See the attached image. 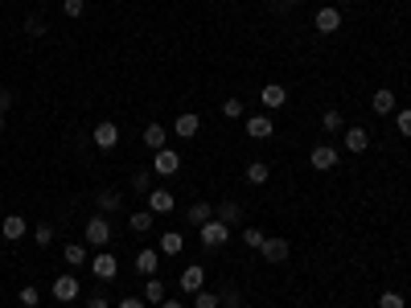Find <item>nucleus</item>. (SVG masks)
Segmentation results:
<instances>
[{"instance_id":"1","label":"nucleus","mask_w":411,"mask_h":308,"mask_svg":"<svg viewBox=\"0 0 411 308\" xmlns=\"http://www.w3.org/2000/svg\"><path fill=\"white\" fill-rule=\"evenodd\" d=\"M198 239H202V247H226L231 243V226L218 222V218H210V222L198 226Z\"/></svg>"},{"instance_id":"2","label":"nucleus","mask_w":411,"mask_h":308,"mask_svg":"<svg viewBox=\"0 0 411 308\" xmlns=\"http://www.w3.org/2000/svg\"><path fill=\"white\" fill-rule=\"evenodd\" d=\"M107 243H111V222H107V214H95V218L86 222V247L107 251Z\"/></svg>"},{"instance_id":"3","label":"nucleus","mask_w":411,"mask_h":308,"mask_svg":"<svg viewBox=\"0 0 411 308\" xmlns=\"http://www.w3.org/2000/svg\"><path fill=\"white\" fill-rule=\"evenodd\" d=\"M49 292H54V300H62V305H70V300H78V292H82V284H78V276H74V272H66V276H58V280L49 284Z\"/></svg>"},{"instance_id":"4","label":"nucleus","mask_w":411,"mask_h":308,"mask_svg":"<svg viewBox=\"0 0 411 308\" xmlns=\"http://www.w3.org/2000/svg\"><path fill=\"white\" fill-rule=\"evenodd\" d=\"M91 140H95V148H103V152H111V148L119 144V123H111V119H103V123H95V132H91Z\"/></svg>"},{"instance_id":"5","label":"nucleus","mask_w":411,"mask_h":308,"mask_svg":"<svg viewBox=\"0 0 411 308\" xmlns=\"http://www.w3.org/2000/svg\"><path fill=\"white\" fill-rule=\"evenodd\" d=\"M181 169V152H173L169 144L161 148V152H152V173H161V177H173Z\"/></svg>"},{"instance_id":"6","label":"nucleus","mask_w":411,"mask_h":308,"mask_svg":"<svg viewBox=\"0 0 411 308\" xmlns=\"http://www.w3.org/2000/svg\"><path fill=\"white\" fill-rule=\"evenodd\" d=\"M91 272H95V280H103V284H111L115 276H119V259L115 255H91Z\"/></svg>"},{"instance_id":"7","label":"nucleus","mask_w":411,"mask_h":308,"mask_svg":"<svg viewBox=\"0 0 411 308\" xmlns=\"http://www.w3.org/2000/svg\"><path fill=\"white\" fill-rule=\"evenodd\" d=\"M346 21H342V12L333 8V4H325V8H317V16H313V29L317 33H338Z\"/></svg>"},{"instance_id":"8","label":"nucleus","mask_w":411,"mask_h":308,"mask_svg":"<svg viewBox=\"0 0 411 308\" xmlns=\"http://www.w3.org/2000/svg\"><path fill=\"white\" fill-rule=\"evenodd\" d=\"M309 161H313V169L329 173V169H338V148H333V144H317V148L309 152Z\"/></svg>"},{"instance_id":"9","label":"nucleus","mask_w":411,"mask_h":308,"mask_svg":"<svg viewBox=\"0 0 411 308\" xmlns=\"http://www.w3.org/2000/svg\"><path fill=\"white\" fill-rule=\"evenodd\" d=\"M263 259L268 263H288V255H292V247H288V239H263Z\"/></svg>"},{"instance_id":"10","label":"nucleus","mask_w":411,"mask_h":308,"mask_svg":"<svg viewBox=\"0 0 411 308\" xmlns=\"http://www.w3.org/2000/svg\"><path fill=\"white\" fill-rule=\"evenodd\" d=\"M173 132H177V136H181V140H193V136H198V132H202V119H198V115H193V111H181V115H177V119H173Z\"/></svg>"},{"instance_id":"11","label":"nucleus","mask_w":411,"mask_h":308,"mask_svg":"<svg viewBox=\"0 0 411 308\" xmlns=\"http://www.w3.org/2000/svg\"><path fill=\"white\" fill-rule=\"evenodd\" d=\"M140 140H144V144H148V148H152V152H161V148H165V144H169V123H148V128H144V136H140Z\"/></svg>"},{"instance_id":"12","label":"nucleus","mask_w":411,"mask_h":308,"mask_svg":"<svg viewBox=\"0 0 411 308\" xmlns=\"http://www.w3.org/2000/svg\"><path fill=\"white\" fill-rule=\"evenodd\" d=\"M173 189H148V210L152 214H173Z\"/></svg>"},{"instance_id":"13","label":"nucleus","mask_w":411,"mask_h":308,"mask_svg":"<svg viewBox=\"0 0 411 308\" xmlns=\"http://www.w3.org/2000/svg\"><path fill=\"white\" fill-rule=\"evenodd\" d=\"M259 103H263V107H272V111H276V107H284V103H288V91H284V86H280V82H268V86H263V91H259Z\"/></svg>"},{"instance_id":"14","label":"nucleus","mask_w":411,"mask_h":308,"mask_svg":"<svg viewBox=\"0 0 411 308\" xmlns=\"http://www.w3.org/2000/svg\"><path fill=\"white\" fill-rule=\"evenodd\" d=\"M25 230H29V222H25L21 214H8V218L0 222V235H4L8 243H16V239H25Z\"/></svg>"},{"instance_id":"15","label":"nucleus","mask_w":411,"mask_h":308,"mask_svg":"<svg viewBox=\"0 0 411 308\" xmlns=\"http://www.w3.org/2000/svg\"><path fill=\"white\" fill-rule=\"evenodd\" d=\"M156 268H161V251H156V247H144V251L136 255V272H140V276H156Z\"/></svg>"},{"instance_id":"16","label":"nucleus","mask_w":411,"mask_h":308,"mask_svg":"<svg viewBox=\"0 0 411 308\" xmlns=\"http://www.w3.org/2000/svg\"><path fill=\"white\" fill-rule=\"evenodd\" d=\"M202 288H206V272H202L198 263H193V268H185V272H181V292H189V296H193V292H202Z\"/></svg>"},{"instance_id":"17","label":"nucleus","mask_w":411,"mask_h":308,"mask_svg":"<svg viewBox=\"0 0 411 308\" xmlns=\"http://www.w3.org/2000/svg\"><path fill=\"white\" fill-rule=\"evenodd\" d=\"M165 288H169V284H165V280H156V276H148V284H144V305H165V300H169V292H165Z\"/></svg>"},{"instance_id":"18","label":"nucleus","mask_w":411,"mask_h":308,"mask_svg":"<svg viewBox=\"0 0 411 308\" xmlns=\"http://www.w3.org/2000/svg\"><path fill=\"white\" fill-rule=\"evenodd\" d=\"M371 107H375V115H395V91H375L371 95Z\"/></svg>"},{"instance_id":"19","label":"nucleus","mask_w":411,"mask_h":308,"mask_svg":"<svg viewBox=\"0 0 411 308\" xmlns=\"http://www.w3.org/2000/svg\"><path fill=\"white\" fill-rule=\"evenodd\" d=\"M272 132H276V123H272L268 115H251V119H247V136H251V140H268Z\"/></svg>"},{"instance_id":"20","label":"nucleus","mask_w":411,"mask_h":308,"mask_svg":"<svg viewBox=\"0 0 411 308\" xmlns=\"http://www.w3.org/2000/svg\"><path fill=\"white\" fill-rule=\"evenodd\" d=\"M214 218H218V222H226V226H235V222L243 218V206L226 198V202H218V206H214Z\"/></svg>"},{"instance_id":"21","label":"nucleus","mask_w":411,"mask_h":308,"mask_svg":"<svg viewBox=\"0 0 411 308\" xmlns=\"http://www.w3.org/2000/svg\"><path fill=\"white\" fill-rule=\"evenodd\" d=\"M156 251H161V255H181V251H185V235H181V230H165Z\"/></svg>"},{"instance_id":"22","label":"nucleus","mask_w":411,"mask_h":308,"mask_svg":"<svg viewBox=\"0 0 411 308\" xmlns=\"http://www.w3.org/2000/svg\"><path fill=\"white\" fill-rule=\"evenodd\" d=\"M346 148L350 152H366L371 148V132L366 128H346Z\"/></svg>"},{"instance_id":"23","label":"nucleus","mask_w":411,"mask_h":308,"mask_svg":"<svg viewBox=\"0 0 411 308\" xmlns=\"http://www.w3.org/2000/svg\"><path fill=\"white\" fill-rule=\"evenodd\" d=\"M128 226H132V235H148V230L156 226V214H152V210H136V214L128 218Z\"/></svg>"},{"instance_id":"24","label":"nucleus","mask_w":411,"mask_h":308,"mask_svg":"<svg viewBox=\"0 0 411 308\" xmlns=\"http://www.w3.org/2000/svg\"><path fill=\"white\" fill-rule=\"evenodd\" d=\"M95 206H99V214L111 218V214L119 210V193H115V189H99V193H95Z\"/></svg>"},{"instance_id":"25","label":"nucleus","mask_w":411,"mask_h":308,"mask_svg":"<svg viewBox=\"0 0 411 308\" xmlns=\"http://www.w3.org/2000/svg\"><path fill=\"white\" fill-rule=\"evenodd\" d=\"M62 259H66V263H70L74 272H78L82 263H91V255H86V247H82V243H70V247L62 251Z\"/></svg>"},{"instance_id":"26","label":"nucleus","mask_w":411,"mask_h":308,"mask_svg":"<svg viewBox=\"0 0 411 308\" xmlns=\"http://www.w3.org/2000/svg\"><path fill=\"white\" fill-rule=\"evenodd\" d=\"M247 181H251V185H268V181H272V169H268L263 161H251V165H247Z\"/></svg>"},{"instance_id":"27","label":"nucleus","mask_w":411,"mask_h":308,"mask_svg":"<svg viewBox=\"0 0 411 308\" xmlns=\"http://www.w3.org/2000/svg\"><path fill=\"white\" fill-rule=\"evenodd\" d=\"M210 218H214V206H210V202H193V206H189V222H193V226H202V222H210Z\"/></svg>"},{"instance_id":"28","label":"nucleus","mask_w":411,"mask_h":308,"mask_svg":"<svg viewBox=\"0 0 411 308\" xmlns=\"http://www.w3.org/2000/svg\"><path fill=\"white\" fill-rule=\"evenodd\" d=\"M342 128H346V119H342L338 111H325V115H321V132H325V136H338Z\"/></svg>"},{"instance_id":"29","label":"nucleus","mask_w":411,"mask_h":308,"mask_svg":"<svg viewBox=\"0 0 411 308\" xmlns=\"http://www.w3.org/2000/svg\"><path fill=\"white\" fill-rule=\"evenodd\" d=\"M263 239H268V235H263L259 226H247V230H243V243H247L251 251H259V247H263Z\"/></svg>"},{"instance_id":"30","label":"nucleus","mask_w":411,"mask_h":308,"mask_svg":"<svg viewBox=\"0 0 411 308\" xmlns=\"http://www.w3.org/2000/svg\"><path fill=\"white\" fill-rule=\"evenodd\" d=\"M218 305H222V296H214V292H206V288L193 292V308H218Z\"/></svg>"},{"instance_id":"31","label":"nucleus","mask_w":411,"mask_h":308,"mask_svg":"<svg viewBox=\"0 0 411 308\" xmlns=\"http://www.w3.org/2000/svg\"><path fill=\"white\" fill-rule=\"evenodd\" d=\"M243 111H247V103H243V99H226V103H222V115H226V119H239Z\"/></svg>"},{"instance_id":"32","label":"nucleus","mask_w":411,"mask_h":308,"mask_svg":"<svg viewBox=\"0 0 411 308\" xmlns=\"http://www.w3.org/2000/svg\"><path fill=\"white\" fill-rule=\"evenodd\" d=\"M132 189H140V193H148V189H152V169H140V173L132 177Z\"/></svg>"},{"instance_id":"33","label":"nucleus","mask_w":411,"mask_h":308,"mask_svg":"<svg viewBox=\"0 0 411 308\" xmlns=\"http://www.w3.org/2000/svg\"><path fill=\"white\" fill-rule=\"evenodd\" d=\"M33 243H37V247H41V251H45V247H49V243H54V226H45V222H41V226H37V230H33Z\"/></svg>"},{"instance_id":"34","label":"nucleus","mask_w":411,"mask_h":308,"mask_svg":"<svg viewBox=\"0 0 411 308\" xmlns=\"http://www.w3.org/2000/svg\"><path fill=\"white\" fill-rule=\"evenodd\" d=\"M62 12H66L70 21H78V16L86 12V0H62Z\"/></svg>"},{"instance_id":"35","label":"nucleus","mask_w":411,"mask_h":308,"mask_svg":"<svg viewBox=\"0 0 411 308\" xmlns=\"http://www.w3.org/2000/svg\"><path fill=\"white\" fill-rule=\"evenodd\" d=\"M16 300H21L25 308H37V305H41V292H37V288H21V292H16Z\"/></svg>"},{"instance_id":"36","label":"nucleus","mask_w":411,"mask_h":308,"mask_svg":"<svg viewBox=\"0 0 411 308\" xmlns=\"http://www.w3.org/2000/svg\"><path fill=\"white\" fill-rule=\"evenodd\" d=\"M379 308H403V292H383V296H379Z\"/></svg>"},{"instance_id":"37","label":"nucleus","mask_w":411,"mask_h":308,"mask_svg":"<svg viewBox=\"0 0 411 308\" xmlns=\"http://www.w3.org/2000/svg\"><path fill=\"white\" fill-rule=\"evenodd\" d=\"M395 128H399L403 136H411V107H403V111H395Z\"/></svg>"},{"instance_id":"38","label":"nucleus","mask_w":411,"mask_h":308,"mask_svg":"<svg viewBox=\"0 0 411 308\" xmlns=\"http://www.w3.org/2000/svg\"><path fill=\"white\" fill-rule=\"evenodd\" d=\"M25 33H29V37H41V33H45V21H41V16H29V21H25Z\"/></svg>"},{"instance_id":"39","label":"nucleus","mask_w":411,"mask_h":308,"mask_svg":"<svg viewBox=\"0 0 411 308\" xmlns=\"http://www.w3.org/2000/svg\"><path fill=\"white\" fill-rule=\"evenodd\" d=\"M115 308H148V305H144L140 296H124V300H119V305H115Z\"/></svg>"},{"instance_id":"40","label":"nucleus","mask_w":411,"mask_h":308,"mask_svg":"<svg viewBox=\"0 0 411 308\" xmlns=\"http://www.w3.org/2000/svg\"><path fill=\"white\" fill-rule=\"evenodd\" d=\"M86 308H111V305H107V296H91V300H86Z\"/></svg>"},{"instance_id":"41","label":"nucleus","mask_w":411,"mask_h":308,"mask_svg":"<svg viewBox=\"0 0 411 308\" xmlns=\"http://www.w3.org/2000/svg\"><path fill=\"white\" fill-rule=\"evenodd\" d=\"M8 103H12V95H8V91H0V111H8Z\"/></svg>"},{"instance_id":"42","label":"nucleus","mask_w":411,"mask_h":308,"mask_svg":"<svg viewBox=\"0 0 411 308\" xmlns=\"http://www.w3.org/2000/svg\"><path fill=\"white\" fill-rule=\"evenodd\" d=\"M161 308H185V305H177V300H165V305H161Z\"/></svg>"},{"instance_id":"43","label":"nucleus","mask_w":411,"mask_h":308,"mask_svg":"<svg viewBox=\"0 0 411 308\" xmlns=\"http://www.w3.org/2000/svg\"><path fill=\"white\" fill-rule=\"evenodd\" d=\"M0 132H4V111H0Z\"/></svg>"},{"instance_id":"44","label":"nucleus","mask_w":411,"mask_h":308,"mask_svg":"<svg viewBox=\"0 0 411 308\" xmlns=\"http://www.w3.org/2000/svg\"><path fill=\"white\" fill-rule=\"evenodd\" d=\"M408 255H411V243H408Z\"/></svg>"},{"instance_id":"45","label":"nucleus","mask_w":411,"mask_h":308,"mask_svg":"<svg viewBox=\"0 0 411 308\" xmlns=\"http://www.w3.org/2000/svg\"><path fill=\"white\" fill-rule=\"evenodd\" d=\"M235 308H239V305H235Z\"/></svg>"}]
</instances>
